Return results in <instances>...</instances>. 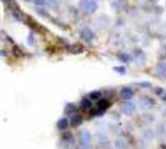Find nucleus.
Wrapping results in <instances>:
<instances>
[{"instance_id":"423d86ee","label":"nucleus","mask_w":166,"mask_h":149,"mask_svg":"<svg viewBox=\"0 0 166 149\" xmlns=\"http://www.w3.org/2000/svg\"><path fill=\"white\" fill-rule=\"evenodd\" d=\"M58 127H59V129H62V130H63V129H66L67 126H68V121H67V119L63 118V119H61L60 121L58 122Z\"/></svg>"},{"instance_id":"f257e3e1","label":"nucleus","mask_w":166,"mask_h":149,"mask_svg":"<svg viewBox=\"0 0 166 149\" xmlns=\"http://www.w3.org/2000/svg\"><path fill=\"white\" fill-rule=\"evenodd\" d=\"M80 7L84 12L87 13H93L97 8V5L93 0H82Z\"/></svg>"},{"instance_id":"1a4fd4ad","label":"nucleus","mask_w":166,"mask_h":149,"mask_svg":"<svg viewBox=\"0 0 166 149\" xmlns=\"http://www.w3.org/2000/svg\"><path fill=\"white\" fill-rule=\"evenodd\" d=\"M115 70H118L119 72L121 71L122 73H124L125 72V69L123 68V67H115Z\"/></svg>"},{"instance_id":"20e7f679","label":"nucleus","mask_w":166,"mask_h":149,"mask_svg":"<svg viewBox=\"0 0 166 149\" xmlns=\"http://www.w3.org/2000/svg\"><path fill=\"white\" fill-rule=\"evenodd\" d=\"M157 73L160 76L166 77V63H160L157 66Z\"/></svg>"},{"instance_id":"9d476101","label":"nucleus","mask_w":166,"mask_h":149,"mask_svg":"<svg viewBox=\"0 0 166 149\" xmlns=\"http://www.w3.org/2000/svg\"><path fill=\"white\" fill-rule=\"evenodd\" d=\"M26 1H30V0H26Z\"/></svg>"},{"instance_id":"0eeeda50","label":"nucleus","mask_w":166,"mask_h":149,"mask_svg":"<svg viewBox=\"0 0 166 149\" xmlns=\"http://www.w3.org/2000/svg\"><path fill=\"white\" fill-rule=\"evenodd\" d=\"M82 106H83L84 108L89 107V106H90V101H87V99H84L83 102H82Z\"/></svg>"},{"instance_id":"39448f33","label":"nucleus","mask_w":166,"mask_h":149,"mask_svg":"<svg viewBox=\"0 0 166 149\" xmlns=\"http://www.w3.org/2000/svg\"><path fill=\"white\" fill-rule=\"evenodd\" d=\"M122 110L125 113H127V111H128V113H130L134 110V106L132 105V103H125L124 105H123Z\"/></svg>"},{"instance_id":"7ed1b4c3","label":"nucleus","mask_w":166,"mask_h":149,"mask_svg":"<svg viewBox=\"0 0 166 149\" xmlns=\"http://www.w3.org/2000/svg\"><path fill=\"white\" fill-rule=\"evenodd\" d=\"M121 95L122 98L128 99L133 97V91L129 88H124L121 91Z\"/></svg>"},{"instance_id":"6e6552de","label":"nucleus","mask_w":166,"mask_h":149,"mask_svg":"<svg viewBox=\"0 0 166 149\" xmlns=\"http://www.w3.org/2000/svg\"><path fill=\"white\" fill-rule=\"evenodd\" d=\"M34 2H35V4H37V5H42L45 3V0H34Z\"/></svg>"},{"instance_id":"f03ea898","label":"nucleus","mask_w":166,"mask_h":149,"mask_svg":"<svg viewBox=\"0 0 166 149\" xmlns=\"http://www.w3.org/2000/svg\"><path fill=\"white\" fill-rule=\"evenodd\" d=\"M81 36H82V38L84 39V40L90 41L94 38V33L89 27H84V29H82V31H81Z\"/></svg>"}]
</instances>
